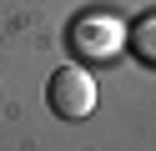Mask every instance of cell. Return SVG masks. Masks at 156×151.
<instances>
[{"instance_id":"obj_1","label":"cell","mask_w":156,"mask_h":151,"mask_svg":"<svg viewBox=\"0 0 156 151\" xmlns=\"http://www.w3.org/2000/svg\"><path fill=\"white\" fill-rule=\"evenodd\" d=\"M45 101H51V111L61 121H86L96 111V76L86 66H61L51 70V81H45Z\"/></svg>"},{"instance_id":"obj_2","label":"cell","mask_w":156,"mask_h":151,"mask_svg":"<svg viewBox=\"0 0 156 151\" xmlns=\"http://www.w3.org/2000/svg\"><path fill=\"white\" fill-rule=\"evenodd\" d=\"M71 50L81 60H111L121 50V25L111 15H86L71 25Z\"/></svg>"},{"instance_id":"obj_3","label":"cell","mask_w":156,"mask_h":151,"mask_svg":"<svg viewBox=\"0 0 156 151\" xmlns=\"http://www.w3.org/2000/svg\"><path fill=\"white\" fill-rule=\"evenodd\" d=\"M136 45H141V56H156V20H146L136 30Z\"/></svg>"}]
</instances>
